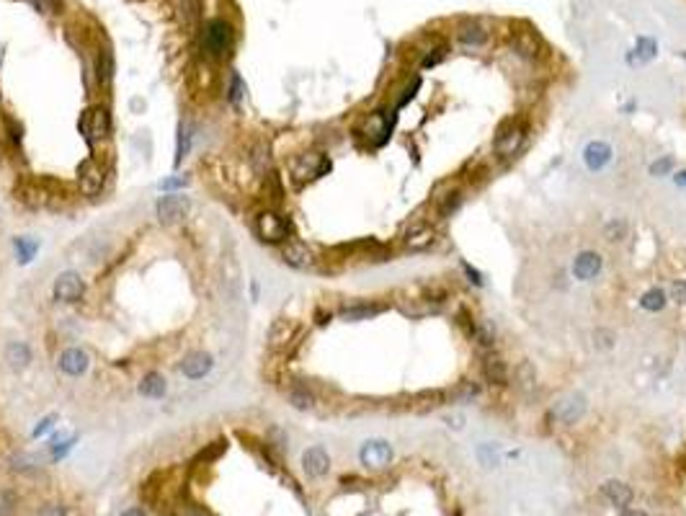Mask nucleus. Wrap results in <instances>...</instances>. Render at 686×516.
Instances as JSON below:
<instances>
[{
	"label": "nucleus",
	"instance_id": "f257e3e1",
	"mask_svg": "<svg viewBox=\"0 0 686 516\" xmlns=\"http://www.w3.org/2000/svg\"><path fill=\"white\" fill-rule=\"evenodd\" d=\"M235 44V29L225 18H212L204 26L202 34V50L209 59H225L232 52Z\"/></svg>",
	"mask_w": 686,
	"mask_h": 516
},
{
	"label": "nucleus",
	"instance_id": "f03ea898",
	"mask_svg": "<svg viewBox=\"0 0 686 516\" xmlns=\"http://www.w3.org/2000/svg\"><path fill=\"white\" fill-rule=\"evenodd\" d=\"M526 137V121L521 117H511L506 119L503 124L495 132V140H493V153L498 158H514V155L521 150Z\"/></svg>",
	"mask_w": 686,
	"mask_h": 516
},
{
	"label": "nucleus",
	"instance_id": "7ed1b4c3",
	"mask_svg": "<svg viewBox=\"0 0 686 516\" xmlns=\"http://www.w3.org/2000/svg\"><path fill=\"white\" fill-rule=\"evenodd\" d=\"M509 50L521 59H529V62H537V59H544L547 54V47L539 39L537 31L526 29V26H516L514 31L509 34Z\"/></svg>",
	"mask_w": 686,
	"mask_h": 516
},
{
	"label": "nucleus",
	"instance_id": "20e7f679",
	"mask_svg": "<svg viewBox=\"0 0 686 516\" xmlns=\"http://www.w3.org/2000/svg\"><path fill=\"white\" fill-rule=\"evenodd\" d=\"M253 230L258 240L263 243H271V246H281V243H287L289 237V222L281 217L279 212L274 209H263L258 212V217L253 222Z\"/></svg>",
	"mask_w": 686,
	"mask_h": 516
},
{
	"label": "nucleus",
	"instance_id": "39448f33",
	"mask_svg": "<svg viewBox=\"0 0 686 516\" xmlns=\"http://www.w3.org/2000/svg\"><path fill=\"white\" fill-rule=\"evenodd\" d=\"M77 127H80V135L85 137V142L94 147L98 140H106L111 132L109 109H106V106H91V109H85L83 114H80Z\"/></svg>",
	"mask_w": 686,
	"mask_h": 516
},
{
	"label": "nucleus",
	"instance_id": "423d86ee",
	"mask_svg": "<svg viewBox=\"0 0 686 516\" xmlns=\"http://www.w3.org/2000/svg\"><path fill=\"white\" fill-rule=\"evenodd\" d=\"M289 170H292V178L297 184H307V181H315L331 170V158L322 153H302L289 163Z\"/></svg>",
	"mask_w": 686,
	"mask_h": 516
},
{
	"label": "nucleus",
	"instance_id": "0eeeda50",
	"mask_svg": "<svg viewBox=\"0 0 686 516\" xmlns=\"http://www.w3.org/2000/svg\"><path fill=\"white\" fill-rule=\"evenodd\" d=\"M462 202H465V189H462V184L459 181H449V184H441L433 191L431 209L439 220H447V217H452L462 207Z\"/></svg>",
	"mask_w": 686,
	"mask_h": 516
},
{
	"label": "nucleus",
	"instance_id": "6e6552de",
	"mask_svg": "<svg viewBox=\"0 0 686 516\" xmlns=\"http://www.w3.org/2000/svg\"><path fill=\"white\" fill-rule=\"evenodd\" d=\"M188 209H191V199L186 194H165L155 204V214L163 225H176V222L186 220Z\"/></svg>",
	"mask_w": 686,
	"mask_h": 516
},
{
	"label": "nucleus",
	"instance_id": "1a4fd4ad",
	"mask_svg": "<svg viewBox=\"0 0 686 516\" xmlns=\"http://www.w3.org/2000/svg\"><path fill=\"white\" fill-rule=\"evenodd\" d=\"M433 240H436V230H433V225L426 220V217H415V220L403 230V235H400V243H403V248H408V251H426Z\"/></svg>",
	"mask_w": 686,
	"mask_h": 516
},
{
	"label": "nucleus",
	"instance_id": "9d476101",
	"mask_svg": "<svg viewBox=\"0 0 686 516\" xmlns=\"http://www.w3.org/2000/svg\"><path fill=\"white\" fill-rule=\"evenodd\" d=\"M392 132V117H387V111H372L361 119V124L356 129V135L369 140L372 145H382Z\"/></svg>",
	"mask_w": 686,
	"mask_h": 516
},
{
	"label": "nucleus",
	"instance_id": "9b49d317",
	"mask_svg": "<svg viewBox=\"0 0 686 516\" xmlns=\"http://www.w3.org/2000/svg\"><path fill=\"white\" fill-rule=\"evenodd\" d=\"M103 181H106V173H103V165L96 158H88V161L80 163L77 168V186H80V194L83 196H98L103 191Z\"/></svg>",
	"mask_w": 686,
	"mask_h": 516
},
{
	"label": "nucleus",
	"instance_id": "f8f14e48",
	"mask_svg": "<svg viewBox=\"0 0 686 516\" xmlns=\"http://www.w3.org/2000/svg\"><path fill=\"white\" fill-rule=\"evenodd\" d=\"M85 292V281L80 279V274L75 271H62L57 279H54V287H52V295L57 302H77Z\"/></svg>",
	"mask_w": 686,
	"mask_h": 516
},
{
	"label": "nucleus",
	"instance_id": "ddd939ff",
	"mask_svg": "<svg viewBox=\"0 0 686 516\" xmlns=\"http://www.w3.org/2000/svg\"><path fill=\"white\" fill-rule=\"evenodd\" d=\"M281 261L287 263V266H292V269L305 271V269H313L315 263H318V258H315V253L305 243L287 240V243H281Z\"/></svg>",
	"mask_w": 686,
	"mask_h": 516
},
{
	"label": "nucleus",
	"instance_id": "4468645a",
	"mask_svg": "<svg viewBox=\"0 0 686 516\" xmlns=\"http://www.w3.org/2000/svg\"><path fill=\"white\" fill-rule=\"evenodd\" d=\"M488 39H491V31L483 21L470 18V21H462L457 26V42L465 44V47H485Z\"/></svg>",
	"mask_w": 686,
	"mask_h": 516
},
{
	"label": "nucleus",
	"instance_id": "2eb2a0df",
	"mask_svg": "<svg viewBox=\"0 0 686 516\" xmlns=\"http://www.w3.org/2000/svg\"><path fill=\"white\" fill-rule=\"evenodd\" d=\"M359 457H361V462H364L366 467H387L392 462V447L387 441L372 439L361 447Z\"/></svg>",
	"mask_w": 686,
	"mask_h": 516
},
{
	"label": "nucleus",
	"instance_id": "dca6fc26",
	"mask_svg": "<svg viewBox=\"0 0 686 516\" xmlns=\"http://www.w3.org/2000/svg\"><path fill=\"white\" fill-rule=\"evenodd\" d=\"M586 413V400L581 395H570L565 400H558L552 408V418L560 423H576Z\"/></svg>",
	"mask_w": 686,
	"mask_h": 516
},
{
	"label": "nucleus",
	"instance_id": "f3484780",
	"mask_svg": "<svg viewBox=\"0 0 686 516\" xmlns=\"http://www.w3.org/2000/svg\"><path fill=\"white\" fill-rule=\"evenodd\" d=\"M212 367H214L212 354H207V351H194V354H188L186 359H184L181 372H184V377H188V380H202V377H207V374L212 372Z\"/></svg>",
	"mask_w": 686,
	"mask_h": 516
},
{
	"label": "nucleus",
	"instance_id": "a211bd4d",
	"mask_svg": "<svg viewBox=\"0 0 686 516\" xmlns=\"http://www.w3.org/2000/svg\"><path fill=\"white\" fill-rule=\"evenodd\" d=\"M483 377L495 388H506L509 385V367L498 354H485L483 356Z\"/></svg>",
	"mask_w": 686,
	"mask_h": 516
},
{
	"label": "nucleus",
	"instance_id": "6ab92c4d",
	"mask_svg": "<svg viewBox=\"0 0 686 516\" xmlns=\"http://www.w3.org/2000/svg\"><path fill=\"white\" fill-rule=\"evenodd\" d=\"M302 467L310 478H322V475L331 470V457L322 447H310L302 455Z\"/></svg>",
	"mask_w": 686,
	"mask_h": 516
},
{
	"label": "nucleus",
	"instance_id": "aec40b11",
	"mask_svg": "<svg viewBox=\"0 0 686 516\" xmlns=\"http://www.w3.org/2000/svg\"><path fill=\"white\" fill-rule=\"evenodd\" d=\"M59 369L70 377H80V374L88 369V354H85L83 348H65L62 354H59Z\"/></svg>",
	"mask_w": 686,
	"mask_h": 516
},
{
	"label": "nucleus",
	"instance_id": "412c9836",
	"mask_svg": "<svg viewBox=\"0 0 686 516\" xmlns=\"http://www.w3.org/2000/svg\"><path fill=\"white\" fill-rule=\"evenodd\" d=\"M599 271H602V256L596 253V251H583V253H578L576 263H573L576 279L588 281V279H593Z\"/></svg>",
	"mask_w": 686,
	"mask_h": 516
},
{
	"label": "nucleus",
	"instance_id": "4be33fe9",
	"mask_svg": "<svg viewBox=\"0 0 686 516\" xmlns=\"http://www.w3.org/2000/svg\"><path fill=\"white\" fill-rule=\"evenodd\" d=\"M602 493H604V499L609 501L611 506H617V508H625V506L632 503V488H629L627 482H622V480H606L602 485Z\"/></svg>",
	"mask_w": 686,
	"mask_h": 516
},
{
	"label": "nucleus",
	"instance_id": "5701e85b",
	"mask_svg": "<svg viewBox=\"0 0 686 516\" xmlns=\"http://www.w3.org/2000/svg\"><path fill=\"white\" fill-rule=\"evenodd\" d=\"M6 362H8L13 372H21V369H26L31 364V348L26 346L24 341H10L6 346Z\"/></svg>",
	"mask_w": 686,
	"mask_h": 516
},
{
	"label": "nucleus",
	"instance_id": "b1692460",
	"mask_svg": "<svg viewBox=\"0 0 686 516\" xmlns=\"http://www.w3.org/2000/svg\"><path fill=\"white\" fill-rule=\"evenodd\" d=\"M583 161L591 170H602L604 165H609V161H611V147L606 142H591L586 147Z\"/></svg>",
	"mask_w": 686,
	"mask_h": 516
},
{
	"label": "nucleus",
	"instance_id": "393cba45",
	"mask_svg": "<svg viewBox=\"0 0 686 516\" xmlns=\"http://www.w3.org/2000/svg\"><path fill=\"white\" fill-rule=\"evenodd\" d=\"M480 392H483V390H480L477 382L462 380V382H457L449 392H447V400H449V403H472V400L480 398Z\"/></svg>",
	"mask_w": 686,
	"mask_h": 516
},
{
	"label": "nucleus",
	"instance_id": "a878e982",
	"mask_svg": "<svg viewBox=\"0 0 686 516\" xmlns=\"http://www.w3.org/2000/svg\"><path fill=\"white\" fill-rule=\"evenodd\" d=\"M385 307L374 305V302H359V305H348L341 310V318L346 323H356V320H369L374 315H380Z\"/></svg>",
	"mask_w": 686,
	"mask_h": 516
},
{
	"label": "nucleus",
	"instance_id": "bb28decb",
	"mask_svg": "<svg viewBox=\"0 0 686 516\" xmlns=\"http://www.w3.org/2000/svg\"><path fill=\"white\" fill-rule=\"evenodd\" d=\"M137 390H140V395H142V398H163V395H165V390H168V385H165V380H163V374L150 372V374H144Z\"/></svg>",
	"mask_w": 686,
	"mask_h": 516
},
{
	"label": "nucleus",
	"instance_id": "cd10ccee",
	"mask_svg": "<svg viewBox=\"0 0 686 516\" xmlns=\"http://www.w3.org/2000/svg\"><path fill=\"white\" fill-rule=\"evenodd\" d=\"M292 336H294V325L289 320H276L271 325V330H269V344L274 348H281L292 341Z\"/></svg>",
	"mask_w": 686,
	"mask_h": 516
},
{
	"label": "nucleus",
	"instance_id": "c85d7f7f",
	"mask_svg": "<svg viewBox=\"0 0 686 516\" xmlns=\"http://www.w3.org/2000/svg\"><path fill=\"white\" fill-rule=\"evenodd\" d=\"M114 70H117V65H114V54H111L109 50H101L98 52V57H96V78H98V83L109 85L111 78H114Z\"/></svg>",
	"mask_w": 686,
	"mask_h": 516
},
{
	"label": "nucleus",
	"instance_id": "c756f323",
	"mask_svg": "<svg viewBox=\"0 0 686 516\" xmlns=\"http://www.w3.org/2000/svg\"><path fill=\"white\" fill-rule=\"evenodd\" d=\"M470 341H475V344H480V346H485V348H491L493 344H495V328H493V323L485 320V318H477V323H475V333Z\"/></svg>",
	"mask_w": 686,
	"mask_h": 516
},
{
	"label": "nucleus",
	"instance_id": "7c9ffc66",
	"mask_svg": "<svg viewBox=\"0 0 686 516\" xmlns=\"http://www.w3.org/2000/svg\"><path fill=\"white\" fill-rule=\"evenodd\" d=\"M516 385L521 392H532L537 388V372H534L532 362H521L516 367Z\"/></svg>",
	"mask_w": 686,
	"mask_h": 516
},
{
	"label": "nucleus",
	"instance_id": "2f4dec72",
	"mask_svg": "<svg viewBox=\"0 0 686 516\" xmlns=\"http://www.w3.org/2000/svg\"><path fill=\"white\" fill-rule=\"evenodd\" d=\"M289 403L297 408V411H310L315 408V395L305 385H294V388L289 390Z\"/></svg>",
	"mask_w": 686,
	"mask_h": 516
},
{
	"label": "nucleus",
	"instance_id": "473e14b6",
	"mask_svg": "<svg viewBox=\"0 0 686 516\" xmlns=\"http://www.w3.org/2000/svg\"><path fill=\"white\" fill-rule=\"evenodd\" d=\"M13 248H16L18 263H29L36 256V251H39V243H36L34 237H16Z\"/></svg>",
	"mask_w": 686,
	"mask_h": 516
},
{
	"label": "nucleus",
	"instance_id": "72a5a7b5",
	"mask_svg": "<svg viewBox=\"0 0 686 516\" xmlns=\"http://www.w3.org/2000/svg\"><path fill=\"white\" fill-rule=\"evenodd\" d=\"M640 305L645 310H650V313H661L663 307H666V292L663 289H650V292H645L643 300H640Z\"/></svg>",
	"mask_w": 686,
	"mask_h": 516
},
{
	"label": "nucleus",
	"instance_id": "f704fd0d",
	"mask_svg": "<svg viewBox=\"0 0 686 516\" xmlns=\"http://www.w3.org/2000/svg\"><path fill=\"white\" fill-rule=\"evenodd\" d=\"M447 52H449V47H447V42H436L431 47V50L426 52L424 57H421V68H436L439 62H444V57H447Z\"/></svg>",
	"mask_w": 686,
	"mask_h": 516
},
{
	"label": "nucleus",
	"instance_id": "c9c22d12",
	"mask_svg": "<svg viewBox=\"0 0 686 516\" xmlns=\"http://www.w3.org/2000/svg\"><path fill=\"white\" fill-rule=\"evenodd\" d=\"M188 150H191V127H188V124H184V121H181V124H178L176 165H178V163H181V161H184V158H186V155H188Z\"/></svg>",
	"mask_w": 686,
	"mask_h": 516
},
{
	"label": "nucleus",
	"instance_id": "e433bc0d",
	"mask_svg": "<svg viewBox=\"0 0 686 516\" xmlns=\"http://www.w3.org/2000/svg\"><path fill=\"white\" fill-rule=\"evenodd\" d=\"M627 233H629V228L625 220H611L604 225V235H606L609 243H622V240L627 237Z\"/></svg>",
	"mask_w": 686,
	"mask_h": 516
},
{
	"label": "nucleus",
	"instance_id": "4c0bfd02",
	"mask_svg": "<svg viewBox=\"0 0 686 516\" xmlns=\"http://www.w3.org/2000/svg\"><path fill=\"white\" fill-rule=\"evenodd\" d=\"M635 52H637V57L640 59H653L655 57V52H658V47H655V39L653 36H640L637 39V47H635Z\"/></svg>",
	"mask_w": 686,
	"mask_h": 516
},
{
	"label": "nucleus",
	"instance_id": "58836bf2",
	"mask_svg": "<svg viewBox=\"0 0 686 516\" xmlns=\"http://www.w3.org/2000/svg\"><path fill=\"white\" fill-rule=\"evenodd\" d=\"M243 96H246V83H243V78L237 75V73H232V75H230V88H228L230 103H240Z\"/></svg>",
	"mask_w": 686,
	"mask_h": 516
},
{
	"label": "nucleus",
	"instance_id": "ea45409f",
	"mask_svg": "<svg viewBox=\"0 0 686 516\" xmlns=\"http://www.w3.org/2000/svg\"><path fill=\"white\" fill-rule=\"evenodd\" d=\"M457 323H459V328H462V333H465L467 339H472V333H475V323H477V318H475L467 307H459L457 310Z\"/></svg>",
	"mask_w": 686,
	"mask_h": 516
},
{
	"label": "nucleus",
	"instance_id": "a19ab883",
	"mask_svg": "<svg viewBox=\"0 0 686 516\" xmlns=\"http://www.w3.org/2000/svg\"><path fill=\"white\" fill-rule=\"evenodd\" d=\"M593 341H596V348H599V351H609V348L614 346V333L606 328H599L593 333Z\"/></svg>",
	"mask_w": 686,
	"mask_h": 516
},
{
	"label": "nucleus",
	"instance_id": "79ce46f5",
	"mask_svg": "<svg viewBox=\"0 0 686 516\" xmlns=\"http://www.w3.org/2000/svg\"><path fill=\"white\" fill-rule=\"evenodd\" d=\"M472 168H475V170L467 168V178H470L472 184H480V181H488V176H491V168H488L485 163L472 161Z\"/></svg>",
	"mask_w": 686,
	"mask_h": 516
},
{
	"label": "nucleus",
	"instance_id": "37998d69",
	"mask_svg": "<svg viewBox=\"0 0 686 516\" xmlns=\"http://www.w3.org/2000/svg\"><path fill=\"white\" fill-rule=\"evenodd\" d=\"M73 447H75V436H70V439H62V441H54V444H52V457L62 459Z\"/></svg>",
	"mask_w": 686,
	"mask_h": 516
},
{
	"label": "nucleus",
	"instance_id": "c03bdc74",
	"mask_svg": "<svg viewBox=\"0 0 686 516\" xmlns=\"http://www.w3.org/2000/svg\"><path fill=\"white\" fill-rule=\"evenodd\" d=\"M418 88H421V75H415L413 80H410V85H408L405 91H403V96H400L398 103H395V109H400V106H405V103L410 101V98H413V96H415V91H418Z\"/></svg>",
	"mask_w": 686,
	"mask_h": 516
},
{
	"label": "nucleus",
	"instance_id": "a18cd8bd",
	"mask_svg": "<svg viewBox=\"0 0 686 516\" xmlns=\"http://www.w3.org/2000/svg\"><path fill=\"white\" fill-rule=\"evenodd\" d=\"M225 449H228V441H225V439L214 441L212 447L207 449V455H204V452H202V455H199V459H202V462H212V459L220 457V455H222V452H225Z\"/></svg>",
	"mask_w": 686,
	"mask_h": 516
},
{
	"label": "nucleus",
	"instance_id": "49530a36",
	"mask_svg": "<svg viewBox=\"0 0 686 516\" xmlns=\"http://www.w3.org/2000/svg\"><path fill=\"white\" fill-rule=\"evenodd\" d=\"M13 508H16V499H13V493L0 491V516H10V514H13Z\"/></svg>",
	"mask_w": 686,
	"mask_h": 516
},
{
	"label": "nucleus",
	"instance_id": "de8ad7c7",
	"mask_svg": "<svg viewBox=\"0 0 686 516\" xmlns=\"http://www.w3.org/2000/svg\"><path fill=\"white\" fill-rule=\"evenodd\" d=\"M671 300L678 305H686V281H673L671 284Z\"/></svg>",
	"mask_w": 686,
	"mask_h": 516
},
{
	"label": "nucleus",
	"instance_id": "09e8293b",
	"mask_svg": "<svg viewBox=\"0 0 686 516\" xmlns=\"http://www.w3.org/2000/svg\"><path fill=\"white\" fill-rule=\"evenodd\" d=\"M54 421H57V418H54V415H47V418H42V421L36 423V429H34V436H42V434H47V432H50L52 426H54Z\"/></svg>",
	"mask_w": 686,
	"mask_h": 516
},
{
	"label": "nucleus",
	"instance_id": "8fccbe9b",
	"mask_svg": "<svg viewBox=\"0 0 686 516\" xmlns=\"http://www.w3.org/2000/svg\"><path fill=\"white\" fill-rule=\"evenodd\" d=\"M39 516H68V511H65V506H59V503H52V506H44L39 511Z\"/></svg>",
	"mask_w": 686,
	"mask_h": 516
},
{
	"label": "nucleus",
	"instance_id": "3c124183",
	"mask_svg": "<svg viewBox=\"0 0 686 516\" xmlns=\"http://www.w3.org/2000/svg\"><path fill=\"white\" fill-rule=\"evenodd\" d=\"M653 176H661V173H669L671 170V158H663V161H658L655 165H653Z\"/></svg>",
	"mask_w": 686,
	"mask_h": 516
},
{
	"label": "nucleus",
	"instance_id": "603ef678",
	"mask_svg": "<svg viewBox=\"0 0 686 516\" xmlns=\"http://www.w3.org/2000/svg\"><path fill=\"white\" fill-rule=\"evenodd\" d=\"M462 269H465V274H467V279L472 281V284H483V277L477 274V271L470 266V263H462Z\"/></svg>",
	"mask_w": 686,
	"mask_h": 516
},
{
	"label": "nucleus",
	"instance_id": "864d4df0",
	"mask_svg": "<svg viewBox=\"0 0 686 516\" xmlns=\"http://www.w3.org/2000/svg\"><path fill=\"white\" fill-rule=\"evenodd\" d=\"M178 186H181V189L186 186V178H181V176L168 178V181H163V184H161V189H178Z\"/></svg>",
	"mask_w": 686,
	"mask_h": 516
},
{
	"label": "nucleus",
	"instance_id": "5fc2aeb1",
	"mask_svg": "<svg viewBox=\"0 0 686 516\" xmlns=\"http://www.w3.org/2000/svg\"><path fill=\"white\" fill-rule=\"evenodd\" d=\"M121 516H144L142 508H127V511H121Z\"/></svg>",
	"mask_w": 686,
	"mask_h": 516
},
{
	"label": "nucleus",
	"instance_id": "6e6d98bb",
	"mask_svg": "<svg viewBox=\"0 0 686 516\" xmlns=\"http://www.w3.org/2000/svg\"><path fill=\"white\" fill-rule=\"evenodd\" d=\"M622 516H648V514H645V511H635V508H627Z\"/></svg>",
	"mask_w": 686,
	"mask_h": 516
},
{
	"label": "nucleus",
	"instance_id": "4d7b16f0",
	"mask_svg": "<svg viewBox=\"0 0 686 516\" xmlns=\"http://www.w3.org/2000/svg\"><path fill=\"white\" fill-rule=\"evenodd\" d=\"M0 222H3V217H0Z\"/></svg>",
	"mask_w": 686,
	"mask_h": 516
}]
</instances>
